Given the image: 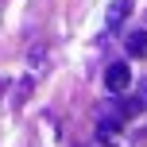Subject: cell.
I'll return each mask as SVG.
<instances>
[{
	"instance_id": "cell-1",
	"label": "cell",
	"mask_w": 147,
	"mask_h": 147,
	"mask_svg": "<svg viewBox=\"0 0 147 147\" xmlns=\"http://www.w3.org/2000/svg\"><path fill=\"white\" fill-rule=\"evenodd\" d=\"M128 85H132V70H128V62H112V66L105 70V89H109V97H120Z\"/></svg>"
},
{
	"instance_id": "cell-2",
	"label": "cell",
	"mask_w": 147,
	"mask_h": 147,
	"mask_svg": "<svg viewBox=\"0 0 147 147\" xmlns=\"http://www.w3.org/2000/svg\"><path fill=\"white\" fill-rule=\"evenodd\" d=\"M124 51H128V58H147V31L143 27L124 39Z\"/></svg>"
},
{
	"instance_id": "cell-3",
	"label": "cell",
	"mask_w": 147,
	"mask_h": 147,
	"mask_svg": "<svg viewBox=\"0 0 147 147\" xmlns=\"http://www.w3.org/2000/svg\"><path fill=\"white\" fill-rule=\"evenodd\" d=\"M132 16V0H116V4L109 8V16H105V23H109V31H116L120 23Z\"/></svg>"
},
{
	"instance_id": "cell-4",
	"label": "cell",
	"mask_w": 147,
	"mask_h": 147,
	"mask_svg": "<svg viewBox=\"0 0 147 147\" xmlns=\"http://www.w3.org/2000/svg\"><path fill=\"white\" fill-rule=\"evenodd\" d=\"M116 136H120V120H101V124H97V140L101 143H116Z\"/></svg>"
},
{
	"instance_id": "cell-5",
	"label": "cell",
	"mask_w": 147,
	"mask_h": 147,
	"mask_svg": "<svg viewBox=\"0 0 147 147\" xmlns=\"http://www.w3.org/2000/svg\"><path fill=\"white\" fill-rule=\"evenodd\" d=\"M136 109H147V81H140V89H136Z\"/></svg>"
}]
</instances>
